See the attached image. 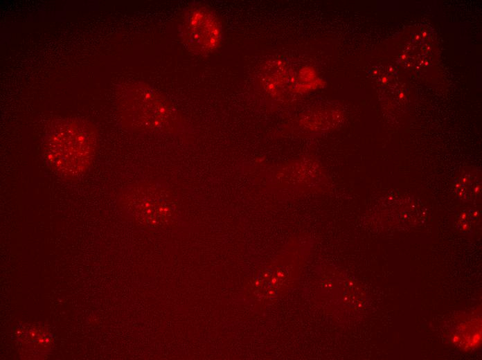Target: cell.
Instances as JSON below:
<instances>
[{"instance_id": "2", "label": "cell", "mask_w": 482, "mask_h": 360, "mask_svg": "<svg viewBox=\"0 0 482 360\" xmlns=\"http://www.w3.org/2000/svg\"><path fill=\"white\" fill-rule=\"evenodd\" d=\"M117 109L122 122L137 132H177L181 120L177 110L157 89L141 81L121 85Z\"/></svg>"}, {"instance_id": "3", "label": "cell", "mask_w": 482, "mask_h": 360, "mask_svg": "<svg viewBox=\"0 0 482 360\" xmlns=\"http://www.w3.org/2000/svg\"><path fill=\"white\" fill-rule=\"evenodd\" d=\"M178 35L191 53L206 57L215 52L223 40V28L217 15L202 3H193L184 10Z\"/></svg>"}, {"instance_id": "5", "label": "cell", "mask_w": 482, "mask_h": 360, "mask_svg": "<svg viewBox=\"0 0 482 360\" xmlns=\"http://www.w3.org/2000/svg\"><path fill=\"white\" fill-rule=\"evenodd\" d=\"M454 191L462 199H471L480 196L481 176L479 170H468L463 173L456 181Z\"/></svg>"}, {"instance_id": "4", "label": "cell", "mask_w": 482, "mask_h": 360, "mask_svg": "<svg viewBox=\"0 0 482 360\" xmlns=\"http://www.w3.org/2000/svg\"><path fill=\"white\" fill-rule=\"evenodd\" d=\"M166 190L156 185L141 183L127 190L123 201L141 220L156 224L168 214L169 200Z\"/></svg>"}, {"instance_id": "1", "label": "cell", "mask_w": 482, "mask_h": 360, "mask_svg": "<svg viewBox=\"0 0 482 360\" xmlns=\"http://www.w3.org/2000/svg\"><path fill=\"white\" fill-rule=\"evenodd\" d=\"M97 143V131L91 123L74 117L59 118L52 122L44 135L43 154L56 174L75 179L93 163Z\"/></svg>"}, {"instance_id": "6", "label": "cell", "mask_w": 482, "mask_h": 360, "mask_svg": "<svg viewBox=\"0 0 482 360\" xmlns=\"http://www.w3.org/2000/svg\"><path fill=\"white\" fill-rule=\"evenodd\" d=\"M386 81H387V78H385V77H384V78H382V82H386Z\"/></svg>"}, {"instance_id": "7", "label": "cell", "mask_w": 482, "mask_h": 360, "mask_svg": "<svg viewBox=\"0 0 482 360\" xmlns=\"http://www.w3.org/2000/svg\"><path fill=\"white\" fill-rule=\"evenodd\" d=\"M400 98H403L404 94H403V93H400Z\"/></svg>"}]
</instances>
